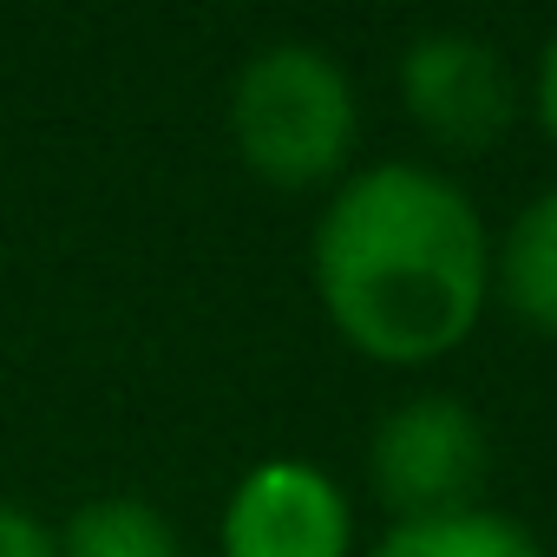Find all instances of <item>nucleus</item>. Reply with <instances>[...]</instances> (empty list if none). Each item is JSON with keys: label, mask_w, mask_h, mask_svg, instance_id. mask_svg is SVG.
Wrapping results in <instances>:
<instances>
[{"label": "nucleus", "mask_w": 557, "mask_h": 557, "mask_svg": "<svg viewBox=\"0 0 557 557\" xmlns=\"http://www.w3.org/2000/svg\"><path fill=\"white\" fill-rule=\"evenodd\" d=\"M368 479L394 518H440L479 505L485 426L459 394H407L368 440Z\"/></svg>", "instance_id": "nucleus-3"}, {"label": "nucleus", "mask_w": 557, "mask_h": 557, "mask_svg": "<svg viewBox=\"0 0 557 557\" xmlns=\"http://www.w3.org/2000/svg\"><path fill=\"white\" fill-rule=\"evenodd\" d=\"M329 329L381 368H426L472 342L492 309V230L433 164H355L309 236Z\"/></svg>", "instance_id": "nucleus-1"}, {"label": "nucleus", "mask_w": 557, "mask_h": 557, "mask_svg": "<svg viewBox=\"0 0 557 557\" xmlns=\"http://www.w3.org/2000/svg\"><path fill=\"white\" fill-rule=\"evenodd\" d=\"M492 302L531 335H557V184L492 236Z\"/></svg>", "instance_id": "nucleus-6"}, {"label": "nucleus", "mask_w": 557, "mask_h": 557, "mask_svg": "<svg viewBox=\"0 0 557 557\" xmlns=\"http://www.w3.org/2000/svg\"><path fill=\"white\" fill-rule=\"evenodd\" d=\"M531 112H537V132L557 151V21H550V34L537 47V66H531Z\"/></svg>", "instance_id": "nucleus-10"}, {"label": "nucleus", "mask_w": 557, "mask_h": 557, "mask_svg": "<svg viewBox=\"0 0 557 557\" xmlns=\"http://www.w3.org/2000/svg\"><path fill=\"white\" fill-rule=\"evenodd\" d=\"M53 550H60V557H184L177 524H171L151 498H132V492L86 498V505L53 531Z\"/></svg>", "instance_id": "nucleus-8"}, {"label": "nucleus", "mask_w": 557, "mask_h": 557, "mask_svg": "<svg viewBox=\"0 0 557 557\" xmlns=\"http://www.w3.org/2000/svg\"><path fill=\"white\" fill-rule=\"evenodd\" d=\"M368 557H544V544L511 511L459 505L440 518H394L368 544Z\"/></svg>", "instance_id": "nucleus-7"}, {"label": "nucleus", "mask_w": 557, "mask_h": 557, "mask_svg": "<svg viewBox=\"0 0 557 557\" xmlns=\"http://www.w3.org/2000/svg\"><path fill=\"white\" fill-rule=\"evenodd\" d=\"M223 557H355V505L329 466L302 453L256 459L216 518Z\"/></svg>", "instance_id": "nucleus-5"}, {"label": "nucleus", "mask_w": 557, "mask_h": 557, "mask_svg": "<svg viewBox=\"0 0 557 557\" xmlns=\"http://www.w3.org/2000/svg\"><path fill=\"white\" fill-rule=\"evenodd\" d=\"M0 557H60L53 550V524L14 498H0Z\"/></svg>", "instance_id": "nucleus-9"}, {"label": "nucleus", "mask_w": 557, "mask_h": 557, "mask_svg": "<svg viewBox=\"0 0 557 557\" xmlns=\"http://www.w3.org/2000/svg\"><path fill=\"white\" fill-rule=\"evenodd\" d=\"M400 106L407 119L440 145V151H492L511 119H518V79L511 60L466 27H433L420 40H407L400 53Z\"/></svg>", "instance_id": "nucleus-4"}, {"label": "nucleus", "mask_w": 557, "mask_h": 557, "mask_svg": "<svg viewBox=\"0 0 557 557\" xmlns=\"http://www.w3.org/2000/svg\"><path fill=\"white\" fill-rule=\"evenodd\" d=\"M230 145L249 177L275 190H315L355 171L361 99L342 60L315 40H269L230 79Z\"/></svg>", "instance_id": "nucleus-2"}]
</instances>
